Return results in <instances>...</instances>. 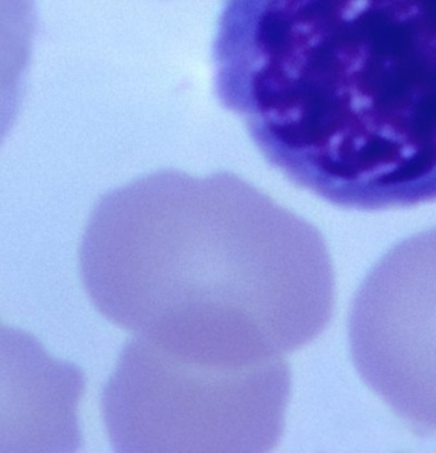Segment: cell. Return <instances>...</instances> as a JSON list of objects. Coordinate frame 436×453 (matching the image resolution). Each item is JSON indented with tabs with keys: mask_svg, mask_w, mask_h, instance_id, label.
Wrapping results in <instances>:
<instances>
[{
	"mask_svg": "<svg viewBox=\"0 0 436 453\" xmlns=\"http://www.w3.org/2000/svg\"><path fill=\"white\" fill-rule=\"evenodd\" d=\"M212 60L294 186L348 210L436 201V0H224Z\"/></svg>",
	"mask_w": 436,
	"mask_h": 453,
	"instance_id": "cell-1",
	"label": "cell"
},
{
	"mask_svg": "<svg viewBox=\"0 0 436 453\" xmlns=\"http://www.w3.org/2000/svg\"><path fill=\"white\" fill-rule=\"evenodd\" d=\"M80 273L110 322L219 365H262L308 345L336 296L319 230L230 173L160 170L103 196Z\"/></svg>",
	"mask_w": 436,
	"mask_h": 453,
	"instance_id": "cell-2",
	"label": "cell"
},
{
	"mask_svg": "<svg viewBox=\"0 0 436 453\" xmlns=\"http://www.w3.org/2000/svg\"><path fill=\"white\" fill-rule=\"evenodd\" d=\"M290 388L285 357L210 365L133 336L103 389V420L120 452L268 451Z\"/></svg>",
	"mask_w": 436,
	"mask_h": 453,
	"instance_id": "cell-3",
	"label": "cell"
},
{
	"mask_svg": "<svg viewBox=\"0 0 436 453\" xmlns=\"http://www.w3.org/2000/svg\"><path fill=\"white\" fill-rule=\"evenodd\" d=\"M352 360L412 428L436 433V227L380 258L352 300Z\"/></svg>",
	"mask_w": 436,
	"mask_h": 453,
	"instance_id": "cell-4",
	"label": "cell"
},
{
	"mask_svg": "<svg viewBox=\"0 0 436 453\" xmlns=\"http://www.w3.org/2000/svg\"><path fill=\"white\" fill-rule=\"evenodd\" d=\"M85 377L36 337L0 323V452H74Z\"/></svg>",
	"mask_w": 436,
	"mask_h": 453,
	"instance_id": "cell-5",
	"label": "cell"
},
{
	"mask_svg": "<svg viewBox=\"0 0 436 453\" xmlns=\"http://www.w3.org/2000/svg\"><path fill=\"white\" fill-rule=\"evenodd\" d=\"M37 26V0H0V146L21 111Z\"/></svg>",
	"mask_w": 436,
	"mask_h": 453,
	"instance_id": "cell-6",
	"label": "cell"
}]
</instances>
